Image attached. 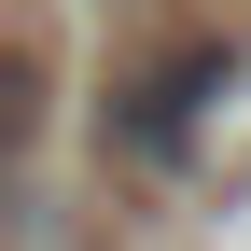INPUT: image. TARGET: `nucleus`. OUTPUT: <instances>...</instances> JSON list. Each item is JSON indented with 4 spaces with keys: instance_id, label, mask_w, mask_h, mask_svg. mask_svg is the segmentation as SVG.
I'll return each instance as SVG.
<instances>
[{
    "instance_id": "nucleus-2",
    "label": "nucleus",
    "mask_w": 251,
    "mask_h": 251,
    "mask_svg": "<svg viewBox=\"0 0 251 251\" xmlns=\"http://www.w3.org/2000/svg\"><path fill=\"white\" fill-rule=\"evenodd\" d=\"M28 56H0V209H14V168H28Z\"/></svg>"
},
{
    "instance_id": "nucleus-1",
    "label": "nucleus",
    "mask_w": 251,
    "mask_h": 251,
    "mask_svg": "<svg viewBox=\"0 0 251 251\" xmlns=\"http://www.w3.org/2000/svg\"><path fill=\"white\" fill-rule=\"evenodd\" d=\"M224 84H237V56H224V42L153 56V70L112 98V153H126V168H181V153L209 140V112H224Z\"/></svg>"
}]
</instances>
